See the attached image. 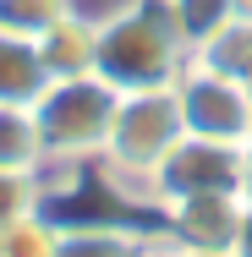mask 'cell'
<instances>
[{"label":"cell","mask_w":252,"mask_h":257,"mask_svg":"<svg viewBox=\"0 0 252 257\" xmlns=\"http://www.w3.org/2000/svg\"><path fill=\"white\" fill-rule=\"evenodd\" d=\"M71 6H77V0H0V28L17 33V39H39Z\"/></svg>","instance_id":"obj_15"},{"label":"cell","mask_w":252,"mask_h":257,"mask_svg":"<svg viewBox=\"0 0 252 257\" xmlns=\"http://www.w3.org/2000/svg\"><path fill=\"white\" fill-rule=\"evenodd\" d=\"M39 60H44V71L55 77H88V71H99V22L88 17V11H66L55 28H44L39 39Z\"/></svg>","instance_id":"obj_7"},{"label":"cell","mask_w":252,"mask_h":257,"mask_svg":"<svg viewBox=\"0 0 252 257\" xmlns=\"http://www.w3.org/2000/svg\"><path fill=\"white\" fill-rule=\"evenodd\" d=\"M176 99H181V120L192 137H208V143H230V148H247L252 143V93L247 82L203 66V60H187V71L176 77Z\"/></svg>","instance_id":"obj_4"},{"label":"cell","mask_w":252,"mask_h":257,"mask_svg":"<svg viewBox=\"0 0 252 257\" xmlns=\"http://www.w3.org/2000/svg\"><path fill=\"white\" fill-rule=\"evenodd\" d=\"M241 219H247L241 192H192V197H176L159 208L153 230L170 235L181 252H198V246H236Z\"/></svg>","instance_id":"obj_6"},{"label":"cell","mask_w":252,"mask_h":257,"mask_svg":"<svg viewBox=\"0 0 252 257\" xmlns=\"http://www.w3.org/2000/svg\"><path fill=\"white\" fill-rule=\"evenodd\" d=\"M187 60H192V44L159 0H137L110 22H99V77L115 82L121 93L176 82Z\"/></svg>","instance_id":"obj_3"},{"label":"cell","mask_w":252,"mask_h":257,"mask_svg":"<svg viewBox=\"0 0 252 257\" xmlns=\"http://www.w3.org/2000/svg\"><path fill=\"white\" fill-rule=\"evenodd\" d=\"M159 6L170 11V22L187 33V44H192V50H198L214 28H225V22L236 17V0H159Z\"/></svg>","instance_id":"obj_14"},{"label":"cell","mask_w":252,"mask_h":257,"mask_svg":"<svg viewBox=\"0 0 252 257\" xmlns=\"http://www.w3.org/2000/svg\"><path fill=\"white\" fill-rule=\"evenodd\" d=\"M236 11H241V17H252V0H236Z\"/></svg>","instance_id":"obj_20"},{"label":"cell","mask_w":252,"mask_h":257,"mask_svg":"<svg viewBox=\"0 0 252 257\" xmlns=\"http://www.w3.org/2000/svg\"><path fill=\"white\" fill-rule=\"evenodd\" d=\"M115 109H121V88L104 82L99 71L55 77L33 99V120L44 137V170H94V159L110 148Z\"/></svg>","instance_id":"obj_2"},{"label":"cell","mask_w":252,"mask_h":257,"mask_svg":"<svg viewBox=\"0 0 252 257\" xmlns=\"http://www.w3.org/2000/svg\"><path fill=\"white\" fill-rule=\"evenodd\" d=\"M181 257H236L230 246H198V252H181Z\"/></svg>","instance_id":"obj_19"},{"label":"cell","mask_w":252,"mask_h":257,"mask_svg":"<svg viewBox=\"0 0 252 257\" xmlns=\"http://www.w3.org/2000/svg\"><path fill=\"white\" fill-rule=\"evenodd\" d=\"M143 241H148V224H132V219H60L55 257H137Z\"/></svg>","instance_id":"obj_8"},{"label":"cell","mask_w":252,"mask_h":257,"mask_svg":"<svg viewBox=\"0 0 252 257\" xmlns=\"http://www.w3.org/2000/svg\"><path fill=\"white\" fill-rule=\"evenodd\" d=\"M153 192H159V208L176 203V197H192V192H241V148L187 132L164 154V164L153 170Z\"/></svg>","instance_id":"obj_5"},{"label":"cell","mask_w":252,"mask_h":257,"mask_svg":"<svg viewBox=\"0 0 252 257\" xmlns=\"http://www.w3.org/2000/svg\"><path fill=\"white\" fill-rule=\"evenodd\" d=\"M236 257H252V208H247V219H241V230H236V246H230Z\"/></svg>","instance_id":"obj_17"},{"label":"cell","mask_w":252,"mask_h":257,"mask_svg":"<svg viewBox=\"0 0 252 257\" xmlns=\"http://www.w3.org/2000/svg\"><path fill=\"white\" fill-rule=\"evenodd\" d=\"M0 170H44V137L33 104H0Z\"/></svg>","instance_id":"obj_11"},{"label":"cell","mask_w":252,"mask_h":257,"mask_svg":"<svg viewBox=\"0 0 252 257\" xmlns=\"http://www.w3.org/2000/svg\"><path fill=\"white\" fill-rule=\"evenodd\" d=\"M50 208V170H0V230Z\"/></svg>","instance_id":"obj_12"},{"label":"cell","mask_w":252,"mask_h":257,"mask_svg":"<svg viewBox=\"0 0 252 257\" xmlns=\"http://www.w3.org/2000/svg\"><path fill=\"white\" fill-rule=\"evenodd\" d=\"M137 257H181V246H176L170 235H159V230L148 224V241H143V252H137Z\"/></svg>","instance_id":"obj_16"},{"label":"cell","mask_w":252,"mask_h":257,"mask_svg":"<svg viewBox=\"0 0 252 257\" xmlns=\"http://www.w3.org/2000/svg\"><path fill=\"white\" fill-rule=\"evenodd\" d=\"M241 197H247V208H252V143L241 148Z\"/></svg>","instance_id":"obj_18"},{"label":"cell","mask_w":252,"mask_h":257,"mask_svg":"<svg viewBox=\"0 0 252 257\" xmlns=\"http://www.w3.org/2000/svg\"><path fill=\"white\" fill-rule=\"evenodd\" d=\"M55 252H60V219L50 208L0 230V257H55Z\"/></svg>","instance_id":"obj_13"},{"label":"cell","mask_w":252,"mask_h":257,"mask_svg":"<svg viewBox=\"0 0 252 257\" xmlns=\"http://www.w3.org/2000/svg\"><path fill=\"white\" fill-rule=\"evenodd\" d=\"M187 137V120H181V99H176V82L164 88H132L121 93L115 109V132H110V148L94 159V175L99 186L132 213H153L159 192H153V170L164 164V154Z\"/></svg>","instance_id":"obj_1"},{"label":"cell","mask_w":252,"mask_h":257,"mask_svg":"<svg viewBox=\"0 0 252 257\" xmlns=\"http://www.w3.org/2000/svg\"><path fill=\"white\" fill-rule=\"evenodd\" d=\"M44 88H50V71L39 60V44L0 28V104H33Z\"/></svg>","instance_id":"obj_9"},{"label":"cell","mask_w":252,"mask_h":257,"mask_svg":"<svg viewBox=\"0 0 252 257\" xmlns=\"http://www.w3.org/2000/svg\"><path fill=\"white\" fill-rule=\"evenodd\" d=\"M192 60H203V66H214V71H225V77H236V82L252 88V17L236 11L225 28H214L192 50Z\"/></svg>","instance_id":"obj_10"}]
</instances>
